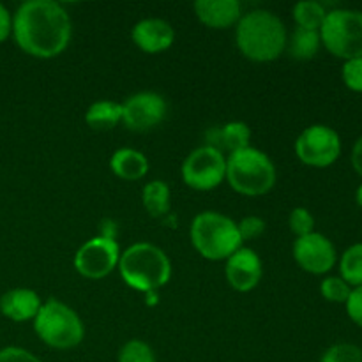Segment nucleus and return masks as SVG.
I'll list each match as a JSON object with an SVG mask.
<instances>
[{
	"label": "nucleus",
	"mask_w": 362,
	"mask_h": 362,
	"mask_svg": "<svg viewBox=\"0 0 362 362\" xmlns=\"http://www.w3.org/2000/svg\"><path fill=\"white\" fill-rule=\"evenodd\" d=\"M119 362H156L154 350L141 339H131L120 349Z\"/></svg>",
	"instance_id": "nucleus-25"
},
{
	"label": "nucleus",
	"mask_w": 362,
	"mask_h": 362,
	"mask_svg": "<svg viewBox=\"0 0 362 362\" xmlns=\"http://www.w3.org/2000/svg\"><path fill=\"white\" fill-rule=\"evenodd\" d=\"M320 362H362V350L352 343H338L325 350Z\"/></svg>",
	"instance_id": "nucleus-26"
},
{
	"label": "nucleus",
	"mask_w": 362,
	"mask_h": 362,
	"mask_svg": "<svg viewBox=\"0 0 362 362\" xmlns=\"http://www.w3.org/2000/svg\"><path fill=\"white\" fill-rule=\"evenodd\" d=\"M182 179L191 189H216L226 179V156L207 145L194 148L182 165Z\"/></svg>",
	"instance_id": "nucleus-9"
},
{
	"label": "nucleus",
	"mask_w": 362,
	"mask_h": 362,
	"mask_svg": "<svg viewBox=\"0 0 362 362\" xmlns=\"http://www.w3.org/2000/svg\"><path fill=\"white\" fill-rule=\"evenodd\" d=\"M166 101L158 92H138L122 103V122L134 133H147L165 120Z\"/></svg>",
	"instance_id": "nucleus-11"
},
{
	"label": "nucleus",
	"mask_w": 362,
	"mask_h": 362,
	"mask_svg": "<svg viewBox=\"0 0 362 362\" xmlns=\"http://www.w3.org/2000/svg\"><path fill=\"white\" fill-rule=\"evenodd\" d=\"M343 81L354 92H362V57L345 60L341 69Z\"/></svg>",
	"instance_id": "nucleus-28"
},
{
	"label": "nucleus",
	"mask_w": 362,
	"mask_h": 362,
	"mask_svg": "<svg viewBox=\"0 0 362 362\" xmlns=\"http://www.w3.org/2000/svg\"><path fill=\"white\" fill-rule=\"evenodd\" d=\"M194 13L209 28L233 27L243 18V9L237 0H197Z\"/></svg>",
	"instance_id": "nucleus-15"
},
{
	"label": "nucleus",
	"mask_w": 362,
	"mask_h": 362,
	"mask_svg": "<svg viewBox=\"0 0 362 362\" xmlns=\"http://www.w3.org/2000/svg\"><path fill=\"white\" fill-rule=\"evenodd\" d=\"M350 159H352L354 170H356V172L362 177V136L356 141V144H354L352 156H350Z\"/></svg>",
	"instance_id": "nucleus-33"
},
{
	"label": "nucleus",
	"mask_w": 362,
	"mask_h": 362,
	"mask_svg": "<svg viewBox=\"0 0 362 362\" xmlns=\"http://www.w3.org/2000/svg\"><path fill=\"white\" fill-rule=\"evenodd\" d=\"M286 28L271 11L257 9L237 23V48L251 62H272L286 48Z\"/></svg>",
	"instance_id": "nucleus-2"
},
{
	"label": "nucleus",
	"mask_w": 362,
	"mask_h": 362,
	"mask_svg": "<svg viewBox=\"0 0 362 362\" xmlns=\"http://www.w3.org/2000/svg\"><path fill=\"white\" fill-rule=\"evenodd\" d=\"M141 200H144L145 211L152 218L166 216L170 212V205H172V193H170L168 184L163 180H152V182L145 184Z\"/></svg>",
	"instance_id": "nucleus-20"
},
{
	"label": "nucleus",
	"mask_w": 362,
	"mask_h": 362,
	"mask_svg": "<svg viewBox=\"0 0 362 362\" xmlns=\"http://www.w3.org/2000/svg\"><path fill=\"white\" fill-rule=\"evenodd\" d=\"M356 200H357V205L362 209V184L357 187V191H356Z\"/></svg>",
	"instance_id": "nucleus-34"
},
{
	"label": "nucleus",
	"mask_w": 362,
	"mask_h": 362,
	"mask_svg": "<svg viewBox=\"0 0 362 362\" xmlns=\"http://www.w3.org/2000/svg\"><path fill=\"white\" fill-rule=\"evenodd\" d=\"M226 180L239 194L262 197L274 187L276 166L265 152L250 145L226 158Z\"/></svg>",
	"instance_id": "nucleus-5"
},
{
	"label": "nucleus",
	"mask_w": 362,
	"mask_h": 362,
	"mask_svg": "<svg viewBox=\"0 0 362 362\" xmlns=\"http://www.w3.org/2000/svg\"><path fill=\"white\" fill-rule=\"evenodd\" d=\"M346 313H349L350 320L356 325L362 327V286H356L350 292V297L345 303Z\"/></svg>",
	"instance_id": "nucleus-30"
},
{
	"label": "nucleus",
	"mask_w": 362,
	"mask_h": 362,
	"mask_svg": "<svg viewBox=\"0 0 362 362\" xmlns=\"http://www.w3.org/2000/svg\"><path fill=\"white\" fill-rule=\"evenodd\" d=\"M320 46V32L317 30L296 28L293 34L286 39V48H288L290 57L296 60H311L318 53Z\"/></svg>",
	"instance_id": "nucleus-21"
},
{
	"label": "nucleus",
	"mask_w": 362,
	"mask_h": 362,
	"mask_svg": "<svg viewBox=\"0 0 362 362\" xmlns=\"http://www.w3.org/2000/svg\"><path fill=\"white\" fill-rule=\"evenodd\" d=\"M251 129L247 124L233 120V122L225 124V126L212 127L207 131V147L216 148L221 154L228 152L233 154L237 151L250 147Z\"/></svg>",
	"instance_id": "nucleus-17"
},
{
	"label": "nucleus",
	"mask_w": 362,
	"mask_h": 362,
	"mask_svg": "<svg viewBox=\"0 0 362 362\" xmlns=\"http://www.w3.org/2000/svg\"><path fill=\"white\" fill-rule=\"evenodd\" d=\"M120 247L115 239L94 237L87 240L74 255V269L83 278L101 279L106 278L115 267H119Z\"/></svg>",
	"instance_id": "nucleus-10"
},
{
	"label": "nucleus",
	"mask_w": 362,
	"mask_h": 362,
	"mask_svg": "<svg viewBox=\"0 0 362 362\" xmlns=\"http://www.w3.org/2000/svg\"><path fill=\"white\" fill-rule=\"evenodd\" d=\"M189 237L194 250L212 262L226 260L243 247L237 223L214 211H204L194 216Z\"/></svg>",
	"instance_id": "nucleus-4"
},
{
	"label": "nucleus",
	"mask_w": 362,
	"mask_h": 362,
	"mask_svg": "<svg viewBox=\"0 0 362 362\" xmlns=\"http://www.w3.org/2000/svg\"><path fill=\"white\" fill-rule=\"evenodd\" d=\"M325 16H327L325 7L320 2H315V0H303V2H297L296 7H293V20H296L297 28L320 32Z\"/></svg>",
	"instance_id": "nucleus-22"
},
{
	"label": "nucleus",
	"mask_w": 362,
	"mask_h": 362,
	"mask_svg": "<svg viewBox=\"0 0 362 362\" xmlns=\"http://www.w3.org/2000/svg\"><path fill=\"white\" fill-rule=\"evenodd\" d=\"M320 292L324 299L329 300V303L345 304L346 299L350 297V292H352V286L341 276H329V278L322 281Z\"/></svg>",
	"instance_id": "nucleus-24"
},
{
	"label": "nucleus",
	"mask_w": 362,
	"mask_h": 362,
	"mask_svg": "<svg viewBox=\"0 0 362 362\" xmlns=\"http://www.w3.org/2000/svg\"><path fill=\"white\" fill-rule=\"evenodd\" d=\"M293 258L310 274H327L336 264V247L327 237L313 232L293 243Z\"/></svg>",
	"instance_id": "nucleus-12"
},
{
	"label": "nucleus",
	"mask_w": 362,
	"mask_h": 362,
	"mask_svg": "<svg viewBox=\"0 0 362 362\" xmlns=\"http://www.w3.org/2000/svg\"><path fill=\"white\" fill-rule=\"evenodd\" d=\"M34 331L42 343L57 350L74 349L85 336L83 322L76 311L57 299L42 303L34 318Z\"/></svg>",
	"instance_id": "nucleus-6"
},
{
	"label": "nucleus",
	"mask_w": 362,
	"mask_h": 362,
	"mask_svg": "<svg viewBox=\"0 0 362 362\" xmlns=\"http://www.w3.org/2000/svg\"><path fill=\"white\" fill-rule=\"evenodd\" d=\"M265 221L258 216H247L244 218L243 221L237 223V228H239V235L240 239L244 240H251V239H258L262 233L265 232Z\"/></svg>",
	"instance_id": "nucleus-29"
},
{
	"label": "nucleus",
	"mask_w": 362,
	"mask_h": 362,
	"mask_svg": "<svg viewBox=\"0 0 362 362\" xmlns=\"http://www.w3.org/2000/svg\"><path fill=\"white\" fill-rule=\"evenodd\" d=\"M13 34V16L4 4H0V42Z\"/></svg>",
	"instance_id": "nucleus-32"
},
{
	"label": "nucleus",
	"mask_w": 362,
	"mask_h": 362,
	"mask_svg": "<svg viewBox=\"0 0 362 362\" xmlns=\"http://www.w3.org/2000/svg\"><path fill=\"white\" fill-rule=\"evenodd\" d=\"M322 45L343 60L362 57V13L356 9L329 11L320 28Z\"/></svg>",
	"instance_id": "nucleus-7"
},
{
	"label": "nucleus",
	"mask_w": 362,
	"mask_h": 362,
	"mask_svg": "<svg viewBox=\"0 0 362 362\" xmlns=\"http://www.w3.org/2000/svg\"><path fill=\"white\" fill-rule=\"evenodd\" d=\"M85 122L94 131H110L122 122V105L115 101H98L88 106Z\"/></svg>",
	"instance_id": "nucleus-19"
},
{
	"label": "nucleus",
	"mask_w": 362,
	"mask_h": 362,
	"mask_svg": "<svg viewBox=\"0 0 362 362\" xmlns=\"http://www.w3.org/2000/svg\"><path fill=\"white\" fill-rule=\"evenodd\" d=\"M288 226L292 230V233H296L297 239L304 235H310L315 232V218L308 209L304 207H296L290 212L288 218Z\"/></svg>",
	"instance_id": "nucleus-27"
},
{
	"label": "nucleus",
	"mask_w": 362,
	"mask_h": 362,
	"mask_svg": "<svg viewBox=\"0 0 362 362\" xmlns=\"http://www.w3.org/2000/svg\"><path fill=\"white\" fill-rule=\"evenodd\" d=\"M131 37L141 52L161 53L173 45L175 32L168 21L161 18H147L134 25Z\"/></svg>",
	"instance_id": "nucleus-14"
},
{
	"label": "nucleus",
	"mask_w": 362,
	"mask_h": 362,
	"mask_svg": "<svg viewBox=\"0 0 362 362\" xmlns=\"http://www.w3.org/2000/svg\"><path fill=\"white\" fill-rule=\"evenodd\" d=\"M339 272L350 286H362V243L352 244L343 253L339 260Z\"/></svg>",
	"instance_id": "nucleus-23"
},
{
	"label": "nucleus",
	"mask_w": 362,
	"mask_h": 362,
	"mask_svg": "<svg viewBox=\"0 0 362 362\" xmlns=\"http://www.w3.org/2000/svg\"><path fill=\"white\" fill-rule=\"evenodd\" d=\"M296 154L304 165L325 168L336 163L341 154V138L325 124H313L299 134Z\"/></svg>",
	"instance_id": "nucleus-8"
},
{
	"label": "nucleus",
	"mask_w": 362,
	"mask_h": 362,
	"mask_svg": "<svg viewBox=\"0 0 362 362\" xmlns=\"http://www.w3.org/2000/svg\"><path fill=\"white\" fill-rule=\"evenodd\" d=\"M119 272L124 283L133 290L154 293L172 278V264L158 246L138 243L120 253Z\"/></svg>",
	"instance_id": "nucleus-3"
},
{
	"label": "nucleus",
	"mask_w": 362,
	"mask_h": 362,
	"mask_svg": "<svg viewBox=\"0 0 362 362\" xmlns=\"http://www.w3.org/2000/svg\"><path fill=\"white\" fill-rule=\"evenodd\" d=\"M226 279L237 292H251L257 288L264 276V265L260 257L250 247H240L230 258H226Z\"/></svg>",
	"instance_id": "nucleus-13"
},
{
	"label": "nucleus",
	"mask_w": 362,
	"mask_h": 362,
	"mask_svg": "<svg viewBox=\"0 0 362 362\" xmlns=\"http://www.w3.org/2000/svg\"><path fill=\"white\" fill-rule=\"evenodd\" d=\"M73 25L67 11L53 0H28L13 16L16 45L35 59H53L67 48Z\"/></svg>",
	"instance_id": "nucleus-1"
},
{
	"label": "nucleus",
	"mask_w": 362,
	"mask_h": 362,
	"mask_svg": "<svg viewBox=\"0 0 362 362\" xmlns=\"http://www.w3.org/2000/svg\"><path fill=\"white\" fill-rule=\"evenodd\" d=\"M110 168L122 180H140L147 175L148 161L140 151L134 148H119L110 159Z\"/></svg>",
	"instance_id": "nucleus-18"
},
{
	"label": "nucleus",
	"mask_w": 362,
	"mask_h": 362,
	"mask_svg": "<svg viewBox=\"0 0 362 362\" xmlns=\"http://www.w3.org/2000/svg\"><path fill=\"white\" fill-rule=\"evenodd\" d=\"M41 306V297L30 288H13L0 297V313L13 322L34 320Z\"/></svg>",
	"instance_id": "nucleus-16"
},
{
	"label": "nucleus",
	"mask_w": 362,
	"mask_h": 362,
	"mask_svg": "<svg viewBox=\"0 0 362 362\" xmlns=\"http://www.w3.org/2000/svg\"><path fill=\"white\" fill-rule=\"evenodd\" d=\"M0 362H41L34 354L20 346H6L0 350Z\"/></svg>",
	"instance_id": "nucleus-31"
}]
</instances>
